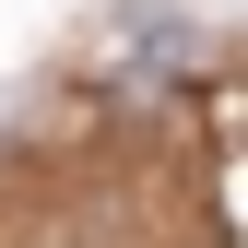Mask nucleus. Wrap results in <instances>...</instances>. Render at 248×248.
I'll return each instance as SVG.
<instances>
[{"label":"nucleus","mask_w":248,"mask_h":248,"mask_svg":"<svg viewBox=\"0 0 248 248\" xmlns=\"http://www.w3.org/2000/svg\"><path fill=\"white\" fill-rule=\"evenodd\" d=\"M0 118H12V95H0Z\"/></svg>","instance_id":"f257e3e1"}]
</instances>
